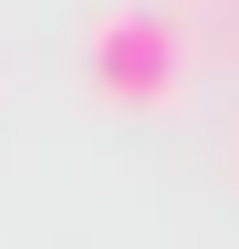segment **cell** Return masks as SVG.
Instances as JSON below:
<instances>
[{
	"label": "cell",
	"mask_w": 239,
	"mask_h": 249,
	"mask_svg": "<svg viewBox=\"0 0 239 249\" xmlns=\"http://www.w3.org/2000/svg\"><path fill=\"white\" fill-rule=\"evenodd\" d=\"M83 73H94L104 104H166L177 73H187V52H177V21L146 11V0H125V11H104L94 31H83Z\"/></svg>",
	"instance_id": "6da1fadb"
}]
</instances>
